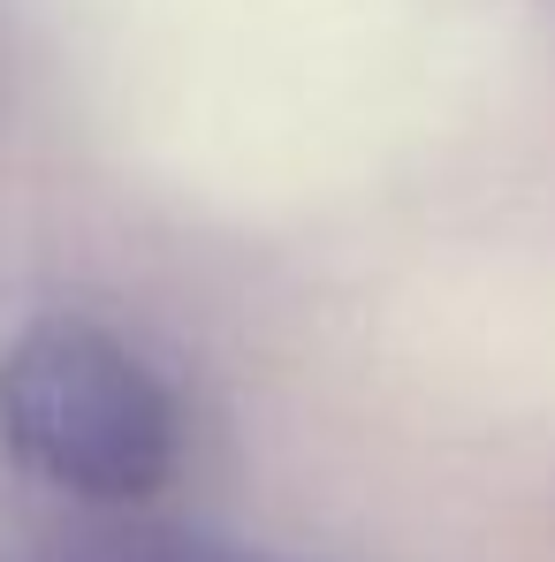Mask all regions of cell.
<instances>
[{
    "mask_svg": "<svg viewBox=\"0 0 555 562\" xmlns=\"http://www.w3.org/2000/svg\"><path fill=\"white\" fill-rule=\"evenodd\" d=\"M0 449L99 517L145 509L184 471V403L99 319H31L0 350Z\"/></svg>",
    "mask_w": 555,
    "mask_h": 562,
    "instance_id": "cell-1",
    "label": "cell"
},
{
    "mask_svg": "<svg viewBox=\"0 0 555 562\" xmlns=\"http://www.w3.org/2000/svg\"><path fill=\"white\" fill-rule=\"evenodd\" d=\"M0 562H281L236 540H206V532H176V525H130V517H99L77 532H46L31 548Z\"/></svg>",
    "mask_w": 555,
    "mask_h": 562,
    "instance_id": "cell-2",
    "label": "cell"
}]
</instances>
